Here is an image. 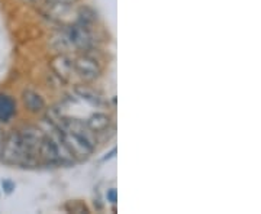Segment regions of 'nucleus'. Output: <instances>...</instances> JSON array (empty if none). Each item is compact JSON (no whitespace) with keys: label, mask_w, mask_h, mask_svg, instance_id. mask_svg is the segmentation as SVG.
<instances>
[{"label":"nucleus","mask_w":261,"mask_h":214,"mask_svg":"<svg viewBox=\"0 0 261 214\" xmlns=\"http://www.w3.org/2000/svg\"><path fill=\"white\" fill-rule=\"evenodd\" d=\"M0 161L8 164V165H15V167H35L32 164V161L29 159L28 155H27L25 149H23L19 131H10L6 135L5 143H3V149H2V155H0Z\"/></svg>","instance_id":"nucleus-1"},{"label":"nucleus","mask_w":261,"mask_h":214,"mask_svg":"<svg viewBox=\"0 0 261 214\" xmlns=\"http://www.w3.org/2000/svg\"><path fill=\"white\" fill-rule=\"evenodd\" d=\"M64 39L68 47L80 51H90L94 47V38L90 30V25L74 22L64 25Z\"/></svg>","instance_id":"nucleus-2"},{"label":"nucleus","mask_w":261,"mask_h":214,"mask_svg":"<svg viewBox=\"0 0 261 214\" xmlns=\"http://www.w3.org/2000/svg\"><path fill=\"white\" fill-rule=\"evenodd\" d=\"M20 139H22V145L27 152L29 159L32 161V164L37 167L41 162L39 158V148H41V140L44 136V131L39 129L37 126H25L20 131Z\"/></svg>","instance_id":"nucleus-3"},{"label":"nucleus","mask_w":261,"mask_h":214,"mask_svg":"<svg viewBox=\"0 0 261 214\" xmlns=\"http://www.w3.org/2000/svg\"><path fill=\"white\" fill-rule=\"evenodd\" d=\"M73 66H74L75 74L84 81H94L102 75V66L99 59H96L89 54L77 56L75 59H73Z\"/></svg>","instance_id":"nucleus-4"},{"label":"nucleus","mask_w":261,"mask_h":214,"mask_svg":"<svg viewBox=\"0 0 261 214\" xmlns=\"http://www.w3.org/2000/svg\"><path fill=\"white\" fill-rule=\"evenodd\" d=\"M58 135L61 136V139L64 142V145L68 148V150L73 154L74 158L79 159H87L92 154H93L94 146L90 145L89 142L80 136H77L74 133L68 131H58Z\"/></svg>","instance_id":"nucleus-5"},{"label":"nucleus","mask_w":261,"mask_h":214,"mask_svg":"<svg viewBox=\"0 0 261 214\" xmlns=\"http://www.w3.org/2000/svg\"><path fill=\"white\" fill-rule=\"evenodd\" d=\"M51 68L61 80L68 81L70 77L74 73V66L73 59H70L67 55H58L51 61Z\"/></svg>","instance_id":"nucleus-6"},{"label":"nucleus","mask_w":261,"mask_h":214,"mask_svg":"<svg viewBox=\"0 0 261 214\" xmlns=\"http://www.w3.org/2000/svg\"><path fill=\"white\" fill-rule=\"evenodd\" d=\"M22 102L31 113H41L45 110V100L41 97V94L31 90V88L23 90Z\"/></svg>","instance_id":"nucleus-7"},{"label":"nucleus","mask_w":261,"mask_h":214,"mask_svg":"<svg viewBox=\"0 0 261 214\" xmlns=\"http://www.w3.org/2000/svg\"><path fill=\"white\" fill-rule=\"evenodd\" d=\"M74 93L84 100L87 102L89 104H92L94 107H103L106 102L105 99L102 97V94H99L94 88L89 87V85H75L74 87Z\"/></svg>","instance_id":"nucleus-8"},{"label":"nucleus","mask_w":261,"mask_h":214,"mask_svg":"<svg viewBox=\"0 0 261 214\" xmlns=\"http://www.w3.org/2000/svg\"><path fill=\"white\" fill-rule=\"evenodd\" d=\"M111 123H112V119H111V116L109 114H106V113H94L92 114L87 121H86V125L90 128V131H93L94 133H103V132H106L109 129V126H111Z\"/></svg>","instance_id":"nucleus-9"},{"label":"nucleus","mask_w":261,"mask_h":214,"mask_svg":"<svg viewBox=\"0 0 261 214\" xmlns=\"http://www.w3.org/2000/svg\"><path fill=\"white\" fill-rule=\"evenodd\" d=\"M16 114V102L9 94L0 93V121L6 123Z\"/></svg>","instance_id":"nucleus-10"},{"label":"nucleus","mask_w":261,"mask_h":214,"mask_svg":"<svg viewBox=\"0 0 261 214\" xmlns=\"http://www.w3.org/2000/svg\"><path fill=\"white\" fill-rule=\"evenodd\" d=\"M106 197H108V201L111 203V204H116V200H118V197H116V190L115 188H109L108 190V193H106Z\"/></svg>","instance_id":"nucleus-11"},{"label":"nucleus","mask_w":261,"mask_h":214,"mask_svg":"<svg viewBox=\"0 0 261 214\" xmlns=\"http://www.w3.org/2000/svg\"><path fill=\"white\" fill-rule=\"evenodd\" d=\"M2 186H3V188H5V191H6V193H12V190H15V184H13L12 181H8V179H6V181H3V182H2Z\"/></svg>","instance_id":"nucleus-12"},{"label":"nucleus","mask_w":261,"mask_h":214,"mask_svg":"<svg viewBox=\"0 0 261 214\" xmlns=\"http://www.w3.org/2000/svg\"><path fill=\"white\" fill-rule=\"evenodd\" d=\"M5 138H6V135H5V132H3V129L0 128V155H2V149H3Z\"/></svg>","instance_id":"nucleus-13"},{"label":"nucleus","mask_w":261,"mask_h":214,"mask_svg":"<svg viewBox=\"0 0 261 214\" xmlns=\"http://www.w3.org/2000/svg\"><path fill=\"white\" fill-rule=\"evenodd\" d=\"M48 2H58V3H70V5H74L77 0H48Z\"/></svg>","instance_id":"nucleus-14"}]
</instances>
